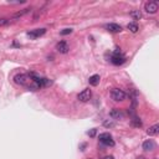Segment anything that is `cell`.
I'll return each mask as SVG.
<instances>
[{
  "label": "cell",
  "instance_id": "obj_6",
  "mask_svg": "<svg viewBox=\"0 0 159 159\" xmlns=\"http://www.w3.org/2000/svg\"><path fill=\"white\" fill-rule=\"evenodd\" d=\"M91 97H92V92H91V90L86 88V90H83V91H81V92L78 93L77 100L81 101V102H88L91 100Z\"/></svg>",
  "mask_w": 159,
  "mask_h": 159
},
{
  "label": "cell",
  "instance_id": "obj_19",
  "mask_svg": "<svg viewBox=\"0 0 159 159\" xmlns=\"http://www.w3.org/2000/svg\"><path fill=\"white\" fill-rule=\"evenodd\" d=\"M71 32H72V29H63L60 34H61V35H69V34H71Z\"/></svg>",
  "mask_w": 159,
  "mask_h": 159
},
{
  "label": "cell",
  "instance_id": "obj_1",
  "mask_svg": "<svg viewBox=\"0 0 159 159\" xmlns=\"http://www.w3.org/2000/svg\"><path fill=\"white\" fill-rule=\"evenodd\" d=\"M14 82L16 83V85L28 87V88L31 90V91L40 90L39 85H37V83L31 78V76L28 75V73H18V75H15V76H14Z\"/></svg>",
  "mask_w": 159,
  "mask_h": 159
},
{
  "label": "cell",
  "instance_id": "obj_15",
  "mask_svg": "<svg viewBox=\"0 0 159 159\" xmlns=\"http://www.w3.org/2000/svg\"><path fill=\"white\" fill-rule=\"evenodd\" d=\"M129 15L134 19V20H139V19L142 18V13H141V10H132L131 13H129Z\"/></svg>",
  "mask_w": 159,
  "mask_h": 159
},
{
  "label": "cell",
  "instance_id": "obj_8",
  "mask_svg": "<svg viewBox=\"0 0 159 159\" xmlns=\"http://www.w3.org/2000/svg\"><path fill=\"white\" fill-rule=\"evenodd\" d=\"M45 32H46V29H35L32 31H29L28 36H30L31 39H37V37L45 35Z\"/></svg>",
  "mask_w": 159,
  "mask_h": 159
},
{
  "label": "cell",
  "instance_id": "obj_9",
  "mask_svg": "<svg viewBox=\"0 0 159 159\" xmlns=\"http://www.w3.org/2000/svg\"><path fill=\"white\" fill-rule=\"evenodd\" d=\"M154 149H156V143H154L153 139H148L143 143V150L144 152H152Z\"/></svg>",
  "mask_w": 159,
  "mask_h": 159
},
{
  "label": "cell",
  "instance_id": "obj_2",
  "mask_svg": "<svg viewBox=\"0 0 159 159\" xmlns=\"http://www.w3.org/2000/svg\"><path fill=\"white\" fill-rule=\"evenodd\" d=\"M109 61H111L113 65L116 66H119V65H123L124 62H126V57L121 54L119 51H116L113 52V54L111 55V59H109Z\"/></svg>",
  "mask_w": 159,
  "mask_h": 159
},
{
  "label": "cell",
  "instance_id": "obj_12",
  "mask_svg": "<svg viewBox=\"0 0 159 159\" xmlns=\"http://www.w3.org/2000/svg\"><path fill=\"white\" fill-rule=\"evenodd\" d=\"M158 132H159V124H153L152 127H149L148 129H147V133L149 135H156V134H158Z\"/></svg>",
  "mask_w": 159,
  "mask_h": 159
},
{
  "label": "cell",
  "instance_id": "obj_7",
  "mask_svg": "<svg viewBox=\"0 0 159 159\" xmlns=\"http://www.w3.org/2000/svg\"><path fill=\"white\" fill-rule=\"evenodd\" d=\"M56 50H57L60 54H67L70 50V46H69V44L66 42V41H60V42L56 44Z\"/></svg>",
  "mask_w": 159,
  "mask_h": 159
},
{
  "label": "cell",
  "instance_id": "obj_14",
  "mask_svg": "<svg viewBox=\"0 0 159 159\" xmlns=\"http://www.w3.org/2000/svg\"><path fill=\"white\" fill-rule=\"evenodd\" d=\"M127 29L129 30L131 32L135 34V32H138V30H139V26H138V24H137V22H129V24L127 25Z\"/></svg>",
  "mask_w": 159,
  "mask_h": 159
},
{
  "label": "cell",
  "instance_id": "obj_23",
  "mask_svg": "<svg viewBox=\"0 0 159 159\" xmlns=\"http://www.w3.org/2000/svg\"><path fill=\"white\" fill-rule=\"evenodd\" d=\"M137 159H146V158H144V157H138Z\"/></svg>",
  "mask_w": 159,
  "mask_h": 159
},
{
  "label": "cell",
  "instance_id": "obj_13",
  "mask_svg": "<svg viewBox=\"0 0 159 159\" xmlns=\"http://www.w3.org/2000/svg\"><path fill=\"white\" fill-rule=\"evenodd\" d=\"M100 75H93V76H91L88 78V82H90V85L91 86H97L98 83H100Z\"/></svg>",
  "mask_w": 159,
  "mask_h": 159
},
{
  "label": "cell",
  "instance_id": "obj_3",
  "mask_svg": "<svg viewBox=\"0 0 159 159\" xmlns=\"http://www.w3.org/2000/svg\"><path fill=\"white\" fill-rule=\"evenodd\" d=\"M111 97L115 102H122L126 100V92L119 88H113L111 92Z\"/></svg>",
  "mask_w": 159,
  "mask_h": 159
},
{
  "label": "cell",
  "instance_id": "obj_5",
  "mask_svg": "<svg viewBox=\"0 0 159 159\" xmlns=\"http://www.w3.org/2000/svg\"><path fill=\"white\" fill-rule=\"evenodd\" d=\"M158 7H159L158 1H147L144 4V10L148 14H156L158 11Z\"/></svg>",
  "mask_w": 159,
  "mask_h": 159
},
{
  "label": "cell",
  "instance_id": "obj_20",
  "mask_svg": "<svg viewBox=\"0 0 159 159\" xmlns=\"http://www.w3.org/2000/svg\"><path fill=\"white\" fill-rule=\"evenodd\" d=\"M103 126L108 128V127H113V126H115V123H113L112 121H106V122L103 123Z\"/></svg>",
  "mask_w": 159,
  "mask_h": 159
},
{
  "label": "cell",
  "instance_id": "obj_4",
  "mask_svg": "<svg viewBox=\"0 0 159 159\" xmlns=\"http://www.w3.org/2000/svg\"><path fill=\"white\" fill-rule=\"evenodd\" d=\"M98 139H100V142L104 146H109V147H113L115 146V141L112 139V135L109 133H102L98 135Z\"/></svg>",
  "mask_w": 159,
  "mask_h": 159
},
{
  "label": "cell",
  "instance_id": "obj_17",
  "mask_svg": "<svg viewBox=\"0 0 159 159\" xmlns=\"http://www.w3.org/2000/svg\"><path fill=\"white\" fill-rule=\"evenodd\" d=\"M30 11H31V9H24L22 11H19V13H15V14H14V18H21V16H24V15L29 14Z\"/></svg>",
  "mask_w": 159,
  "mask_h": 159
},
{
  "label": "cell",
  "instance_id": "obj_18",
  "mask_svg": "<svg viewBox=\"0 0 159 159\" xmlns=\"http://www.w3.org/2000/svg\"><path fill=\"white\" fill-rule=\"evenodd\" d=\"M9 24V19L6 18H0V26H5Z\"/></svg>",
  "mask_w": 159,
  "mask_h": 159
},
{
  "label": "cell",
  "instance_id": "obj_21",
  "mask_svg": "<svg viewBox=\"0 0 159 159\" xmlns=\"http://www.w3.org/2000/svg\"><path fill=\"white\" fill-rule=\"evenodd\" d=\"M96 132H97V129H96V128H93V129H91L88 132V135H90V137H94V135H96Z\"/></svg>",
  "mask_w": 159,
  "mask_h": 159
},
{
  "label": "cell",
  "instance_id": "obj_22",
  "mask_svg": "<svg viewBox=\"0 0 159 159\" xmlns=\"http://www.w3.org/2000/svg\"><path fill=\"white\" fill-rule=\"evenodd\" d=\"M104 159H115V158H113V157H112V156H108V157H106V158H104Z\"/></svg>",
  "mask_w": 159,
  "mask_h": 159
},
{
  "label": "cell",
  "instance_id": "obj_10",
  "mask_svg": "<svg viewBox=\"0 0 159 159\" xmlns=\"http://www.w3.org/2000/svg\"><path fill=\"white\" fill-rule=\"evenodd\" d=\"M106 28H107V30H108L109 32H115L116 34V32H121V31H122V26L118 25V24H115V22L108 24Z\"/></svg>",
  "mask_w": 159,
  "mask_h": 159
},
{
  "label": "cell",
  "instance_id": "obj_16",
  "mask_svg": "<svg viewBox=\"0 0 159 159\" xmlns=\"http://www.w3.org/2000/svg\"><path fill=\"white\" fill-rule=\"evenodd\" d=\"M132 126H134V127H137V128H141L143 124H142V121L138 118V117H133L132 118Z\"/></svg>",
  "mask_w": 159,
  "mask_h": 159
},
{
  "label": "cell",
  "instance_id": "obj_11",
  "mask_svg": "<svg viewBox=\"0 0 159 159\" xmlns=\"http://www.w3.org/2000/svg\"><path fill=\"white\" fill-rule=\"evenodd\" d=\"M109 117L113 118V119H119V118H122V117H123V113L118 108H113L112 111L109 112Z\"/></svg>",
  "mask_w": 159,
  "mask_h": 159
}]
</instances>
